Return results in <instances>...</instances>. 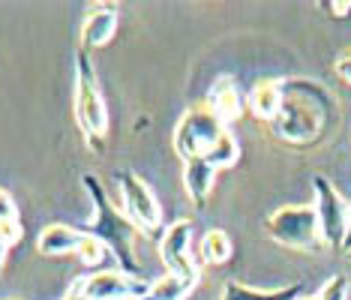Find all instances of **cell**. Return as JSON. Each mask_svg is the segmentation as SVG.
Instances as JSON below:
<instances>
[{"label":"cell","mask_w":351,"mask_h":300,"mask_svg":"<svg viewBox=\"0 0 351 300\" xmlns=\"http://www.w3.org/2000/svg\"><path fill=\"white\" fill-rule=\"evenodd\" d=\"M75 286L90 300H123V297H145L150 282L123 271H97L90 276H82Z\"/></svg>","instance_id":"ba28073f"},{"label":"cell","mask_w":351,"mask_h":300,"mask_svg":"<svg viewBox=\"0 0 351 300\" xmlns=\"http://www.w3.org/2000/svg\"><path fill=\"white\" fill-rule=\"evenodd\" d=\"M207 108H210L222 123H231V121H237V117L243 114L241 90H237V84L231 82L228 75H222L219 82L210 88V93H207Z\"/></svg>","instance_id":"7c38bea8"},{"label":"cell","mask_w":351,"mask_h":300,"mask_svg":"<svg viewBox=\"0 0 351 300\" xmlns=\"http://www.w3.org/2000/svg\"><path fill=\"white\" fill-rule=\"evenodd\" d=\"M117 34V12L114 10H93L82 25V49H102Z\"/></svg>","instance_id":"4fadbf2b"},{"label":"cell","mask_w":351,"mask_h":300,"mask_svg":"<svg viewBox=\"0 0 351 300\" xmlns=\"http://www.w3.org/2000/svg\"><path fill=\"white\" fill-rule=\"evenodd\" d=\"M265 232L270 240H276L279 247H289V249L313 252L322 243L313 204H285V208L274 210L265 223Z\"/></svg>","instance_id":"3957f363"},{"label":"cell","mask_w":351,"mask_h":300,"mask_svg":"<svg viewBox=\"0 0 351 300\" xmlns=\"http://www.w3.org/2000/svg\"><path fill=\"white\" fill-rule=\"evenodd\" d=\"M348 258H351V252H348Z\"/></svg>","instance_id":"f1b7e54d"},{"label":"cell","mask_w":351,"mask_h":300,"mask_svg":"<svg viewBox=\"0 0 351 300\" xmlns=\"http://www.w3.org/2000/svg\"><path fill=\"white\" fill-rule=\"evenodd\" d=\"M75 121L84 132V141L99 153L102 138L108 132V105L97 84V73H93L87 51L75 54Z\"/></svg>","instance_id":"7a4b0ae2"},{"label":"cell","mask_w":351,"mask_h":300,"mask_svg":"<svg viewBox=\"0 0 351 300\" xmlns=\"http://www.w3.org/2000/svg\"><path fill=\"white\" fill-rule=\"evenodd\" d=\"M213 177H217V168H210V165L204 162V156H195V160L183 162V189H186L195 210L204 208L207 195H210V189H213Z\"/></svg>","instance_id":"8fae6325"},{"label":"cell","mask_w":351,"mask_h":300,"mask_svg":"<svg viewBox=\"0 0 351 300\" xmlns=\"http://www.w3.org/2000/svg\"><path fill=\"white\" fill-rule=\"evenodd\" d=\"M231 252H234V247H231L228 232H222V228H207L202 234V258L207 264H226L231 258Z\"/></svg>","instance_id":"9a60e30c"},{"label":"cell","mask_w":351,"mask_h":300,"mask_svg":"<svg viewBox=\"0 0 351 300\" xmlns=\"http://www.w3.org/2000/svg\"><path fill=\"white\" fill-rule=\"evenodd\" d=\"M63 300H90V297L82 295V288H78V286H73V288L66 291V295H63Z\"/></svg>","instance_id":"603a6c76"},{"label":"cell","mask_w":351,"mask_h":300,"mask_svg":"<svg viewBox=\"0 0 351 300\" xmlns=\"http://www.w3.org/2000/svg\"><path fill=\"white\" fill-rule=\"evenodd\" d=\"M351 295V282L346 273H333L330 279L318 288V300H348Z\"/></svg>","instance_id":"d6986e66"},{"label":"cell","mask_w":351,"mask_h":300,"mask_svg":"<svg viewBox=\"0 0 351 300\" xmlns=\"http://www.w3.org/2000/svg\"><path fill=\"white\" fill-rule=\"evenodd\" d=\"M222 132H226V123L207 108V102H202V105L186 108L178 126H174V150H178L183 162L195 160V156H204L217 145Z\"/></svg>","instance_id":"277c9868"},{"label":"cell","mask_w":351,"mask_h":300,"mask_svg":"<svg viewBox=\"0 0 351 300\" xmlns=\"http://www.w3.org/2000/svg\"><path fill=\"white\" fill-rule=\"evenodd\" d=\"M346 247L351 252V204H348V234H346Z\"/></svg>","instance_id":"484cf974"},{"label":"cell","mask_w":351,"mask_h":300,"mask_svg":"<svg viewBox=\"0 0 351 300\" xmlns=\"http://www.w3.org/2000/svg\"><path fill=\"white\" fill-rule=\"evenodd\" d=\"M333 69H337V75L342 78V82L351 84V51L342 54V58L337 60V66H333Z\"/></svg>","instance_id":"7402d4cb"},{"label":"cell","mask_w":351,"mask_h":300,"mask_svg":"<svg viewBox=\"0 0 351 300\" xmlns=\"http://www.w3.org/2000/svg\"><path fill=\"white\" fill-rule=\"evenodd\" d=\"M193 288H195V286H189V282L178 279V276L165 273L162 279L150 282V288H147L145 300H183V297H186Z\"/></svg>","instance_id":"e0dca14e"},{"label":"cell","mask_w":351,"mask_h":300,"mask_svg":"<svg viewBox=\"0 0 351 300\" xmlns=\"http://www.w3.org/2000/svg\"><path fill=\"white\" fill-rule=\"evenodd\" d=\"M117 184H121V195H123V208L130 223L145 232L147 238L159 240L162 232H159V219H162V208H159L154 189H150L145 180H141L135 171H121L117 175Z\"/></svg>","instance_id":"8992f818"},{"label":"cell","mask_w":351,"mask_h":300,"mask_svg":"<svg viewBox=\"0 0 351 300\" xmlns=\"http://www.w3.org/2000/svg\"><path fill=\"white\" fill-rule=\"evenodd\" d=\"M159 258H162L165 273L178 276V279L195 286L198 282V264L193 262V223L189 219H178L169 228H162L159 238Z\"/></svg>","instance_id":"52a82bcc"},{"label":"cell","mask_w":351,"mask_h":300,"mask_svg":"<svg viewBox=\"0 0 351 300\" xmlns=\"http://www.w3.org/2000/svg\"><path fill=\"white\" fill-rule=\"evenodd\" d=\"M298 300H318V295H300Z\"/></svg>","instance_id":"4316f807"},{"label":"cell","mask_w":351,"mask_h":300,"mask_svg":"<svg viewBox=\"0 0 351 300\" xmlns=\"http://www.w3.org/2000/svg\"><path fill=\"white\" fill-rule=\"evenodd\" d=\"M303 295L300 286H285V288H252V286H243L237 279H228L222 286V295L219 300H298Z\"/></svg>","instance_id":"5bb4252c"},{"label":"cell","mask_w":351,"mask_h":300,"mask_svg":"<svg viewBox=\"0 0 351 300\" xmlns=\"http://www.w3.org/2000/svg\"><path fill=\"white\" fill-rule=\"evenodd\" d=\"M84 240V228H75V225H63V223H54L49 228H43V234L36 238V249L39 255H69V252H78Z\"/></svg>","instance_id":"9c48e42d"},{"label":"cell","mask_w":351,"mask_h":300,"mask_svg":"<svg viewBox=\"0 0 351 300\" xmlns=\"http://www.w3.org/2000/svg\"><path fill=\"white\" fill-rule=\"evenodd\" d=\"M250 112L258 121H276L279 112L285 105V84L276 82V78H265L250 90Z\"/></svg>","instance_id":"30bf717a"},{"label":"cell","mask_w":351,"mask_h":300,"mask_svg":"<svg viewBox=\"0 0 351 300\" xmlns=\"http://www.w3.org/2000/svg\"><path fill=\"white\" fill-rule=\"evenodd\" d=\"M123 300H145V297H123Z\"/></svg>","instance_id":"83f0119b"},{"label":"cell","mask_w":351,"mask_h":300,"mask_svg":"<svg viewBox=\"0 0 351 300\" xmlns=\"http://www.w3.org/2000/svg\"><path fill=\"white\" fill-rule=\"evenodd\" d=\"M315 189V219H318V234L322 243H327L330 249L346 247V234H348V201L339 195V189L330 184L324 175L313 177Z\"/></svg>","instance_id":"5b68a950"},{"label":"cell","mask_w":351,"mask_h":300,"mask_svg":"<svg viewBox=\"0 0 351 300\" xmlns=\"http://www.w3.org/2000/svg\"><path fill=\"white\" fill-rule=\"evenodd\" d=\"M78 258H82V264L87 267V271H97V267L106 262L108 258V249L102 247V240H97V238H90V234L84 232V240H82V247H78V252H75Z\"/></svg>","instance_id":"ac0fdd59"},{"label":"cell","mask_w":351,"mask_h":300,"mask_svg":"<svg viewBox=\"0 0 351 300\" xmlns=\"http://www.w3.org/2000/svg\"><path fill=\"white\" fill-rule=\"evenodd\" d=\"M333 6V12H337V15H348L351 12V3H330Z\"/></svg>","instance_id":"cb8c5ba5"},{"label":"cell","mask_w":351,"mask_h":300,"mask_svg":"<svg viewBox=\"0 0 351 300\" xmlns=\"http://www.w3.org/2000/svg\"><path fill=\"white\" fill-rule=\"evenodd\" d=\"M237 160H241V145H237V138L231 136V132L226 129L222 136L217 138V145H213L210 150L204 153V162L210 165V168H231Z\"/></svg>","instance_id":"2e32d148"},{"label":"cell","mask_w":351,"mask_h":300,"mask_svg":"<svg viewBox=\"0 0 351 300\" xmlns=\"http://www.w3.org/2000/svg\"><path fill=\"white\" fill-rule=\"evenodd\" d=\"M6 252H10V247L0 240V271H3V264H6Z\"/></svg>","instance_id":"d4e9b609"},{"label":"cell","mask_w":351,"mask_h":300,"mask_svg":"<svg viewBox=\"0 0 351 300\" xmlns=\"http://www.w3.org/2000/svg\"><path fill=\"white\" fill-rule=\"evenodd\" d=\"M82 186L87 189V195H90V201H93V219L84 225V232L90 234V238L102 240V247L108 249L117 271L138 276L141 264H138V255H135V234H138V228L130 223V216H123V213L108 201V195L97 180V175H84Z\"/></svg>","instance_id":"6da1fadb"},{"label":"cell","mask_w":351,"mask_h":300,"mask_svg":"<svg viewBox=\"0 0 351 300\" xmlns=\"http://www.w3.org/2000/svg\"><path fill=\"white\" fill-rule=\"evenodd\" d=\"M6 219H19V208H15V199L6 189H0V223Z\"/></svg>","instance_id":"44dd1931"},{"label":"cell","mask_w":351,"mask_h":300,"mask_svg":"<svg viewBox=\"0 0 351 300\" xmlns=\"http://www.w3.org/2000/svg\"><path fill=\"white\" fill-rule=\"evenodd\" d=\"M21 238H25V228H21L19 219H6V223H0V240H3L6 247H15Z\"/></svg>","instance_id":"ffe728a7"}]
</instances>
